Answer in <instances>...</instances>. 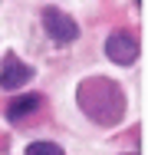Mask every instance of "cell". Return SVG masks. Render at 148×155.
<instances>
[{
	"label": "cell",
	"instance_id": "obj_1",
	"mask_svg": "<svg viewBox=\"0 0 148 155\" xmlns=\"http://www.w3.org/2000/svg\"><path fill=\"white\" fill-rule=\"evenodd\" d=\"M76 102H79V109L89 122L102 125V129L118 125L125 119V109H128L125 89L109 76H86L76 86Z\"/></svg>",
	"mask_w": 148,
	"mask_h": 155
},
{
	"label": "cell",
	"instance_id": "obj_2",
	"mask_svg": "<svg viewBox=\"0 0 148 155\" xmlns=\"http://www.w3.org/2000/svg\"><path fill=\"white\" fill-rule=\"evenodd\" d=\"M40 20H43L46 36H50L53 43H59V46H66V43H76V40H79V23H76L69 13H63L59 7H43Z\"/></svg>",
	"mask_w": 148,
	"mask_h": 155
},
{
	"label": "cell",
	"instance_id": "obj_3",
	"mask_svg": "<svg viewBox=\"0 0 148 155\" xmlns=\"http://www.w3.org/2000/svg\"><path fill=\"white\" fill-rule=\"evenodd\" d=\"M105 56L115 63V66H132V63L138 60V40L132 36V33H109L105 36Z\"/></svg>",
	"mask_w": 148,
	"mask_h": 155
},
{
	"label": "cell",
	"instance_id": "obj_4",
	"mask_svg": "<svg viewBox=\"0 0 148 155\" xmlns=\"http://www.w3.org/2000/svg\"><path fill=\"white\" fill-rule=\"evenodd\" d=\"M33 66L30 63H23L20 56H7L3 60V66H0V89H20V86H27L30 79H33Z\"/></svg>",
	"mask_w": 148,
	"mask_h": 155
},
{
	"label": "cell",
	"instance_id": "obj_5",
	"mask_svg": "<svg viewBox=\"0 0 148 155\" xmlns=\"http://www.w3.org/2000/svg\"><path fill=\"white\" fill-rule=\"evenodd\" d=\"M40 106H43V96L40 93L17 96V99L7 106V119H10V122H23V119H30L33 112H40Z\"/></svg>",
	"mask_w": 148,
	"mask_h": 155
},
{
	"label": "cell",
	"instance_id": "obj_6",
	"mask_svg": "<svg viewBox=\"0 0 148 155\" xmlns=\"http://www.w3.org/2000/svg\"><path fill=\"white\" fill-rule=\"evenodd\" d=\"M27 155H66L56 142H30L27 145Z\"/></svg>",
	"mask_w": 148,
	"mask_h": 155
},
{
	"label": "cell",
	"instance_id": "obj_7",
	"mask_svg": "<svg viewBox=\"0 0 148 155\" xmlns=\"http://www.w3.org/2000/svg\"><path fill=\"white\" fill-rule=\"evenodd\" d=\"M142 3H145V0H135V7H142Z\"/></svg>",
	"mask_w": 148,
	"mask_h": 155
},
{
	"label": "cell",
	"instance_id": "obj_8",
	"mask_svg": "<svg viewBox=\"0 0 148 155\" xmlns=\"http://www.w3.org/2000/svg\"><path fill=\"white\" fill-rule=\"evenodd\" d=\"M125 155H142V152H125Z\"/></svg>",
	"mask_w": 148,
	"mask_h": 155
}]
</instances>
